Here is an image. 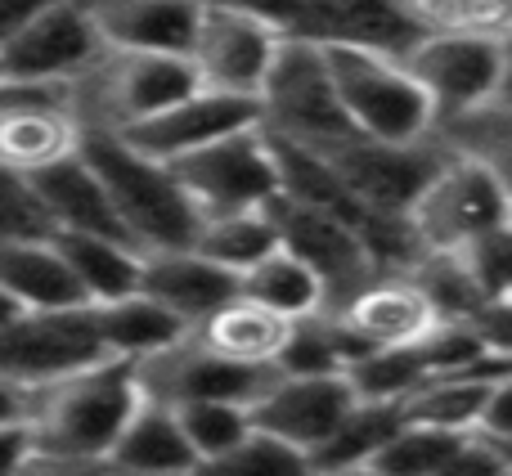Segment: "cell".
<instances>
[{
  "label": "cell",
  "instance_id": "cell-10",
  "mask_svg": "<svg viewBox=\"0 0 512 476\" xmlns=\"http://www.w3.org/2000/svg\"><path fill=\"white\" fill-rule=\"evenodd\" d=\"M99 54H104V36L86 0H50L0 45V77L72 86L81 72L95 68Z\"/></svg>",
  "mask_w": 512,
  "mask_h": 476
},
{
  "label": "cell",
  "instance_id": "cell-39",
  "mask_svg": "<svg viewBox=\"0 0 512 476\" xmlns=\"http://www.w3.org/2000/svg\"><path fill=\"white\" fill-rule=\"evenodd\" d=\"M436 476H512V445L486 441V436H477V432H463Z\"/></svg>",
  "mask_w": 512,
  "mask_h": 476
},
{
  "label": "cell",
  "instance_id": "cell-36",
  "mask_svg": "<svg viewBox=\"0 0 512 476\" xmlns=\"http://www.w3.org/2000/svg\"><path fill=\"white\" fill-rule=\"evenodd\" d=\"M418 36L445 32H508L512 0H405Z\"/></svg>",
  "mask_w": 512,
  "mask_h": 476
},
{
  "label": "cell",
  "instance_id": "cell-43",
  "mask_svg": "<svg viewBox=\"0 0 512 476\" xmlns=\"http://www.w3.org/2000/svg\"><path fill=\"white\" fill-rule=\"evenodd\" d=\"M27 400H32V391H27V387L0 382V427H23V418H27Z\"/></svg>",
  "mask_w": 512,
  "mask_h": 476
},
{
  "label": "cell",
  "instance_id": "cell-20",
  "mask_svg": "<svg viewBox=\"0 0 512 476\" xmlns=\"http://www.w3.org/2000/svg\"><path fill=\"white\" fill-rule=\"evenodd\" d=\"M140 292L171 310L185 328H198L216 306H225L239 292V279L198 256L194 247H167V252H144Z\"/></svg>",
  "mask_w": 512,
  "mask_h": 476
},
{
  "label": "cell",
  "instance_id": "cell-11",
  "mask_svg": "<svg viewBox=\"0 0 512 476\" xmlns=\"http://www.w3.org/2000/svg\"><path fill=\"white\" fill-rule=\"evenodd\" d=\"M81 149V117L68 86L0 77V167L18 176L54 167Z\"/></svg>",
  "mask_w": 512,
  "mask_h": 476
},
{
  "label": "cell",
  "instance_id": "cell-17",
  "mask_svg": "<svg viewBox=\"0 0 512 476\" xmlns=\"http://www.w3.org/2000/svg\"><path fill=\"white\" fill-rule=\"evenodd\" d=\"M252 122H256L252 99L194 86L185 99L167 104L162 113L144 117V122L126 126V131H113V135L153 162H176V158H185V153L203 149V144L221 140V135H230V131H243V126H252Z\"/></svg>",
  "mask_w": 512,
  "mask_h": 476
},
{
  "label": "cell",
  "instance_id": "cell-14",
  "mask_svg": "<svg viewBox=\"0 0 512 476\" xmlns=\"http://www.w3.org/2000/svg\"><path fill=\"white\" fill-rule=\"evenodd\" d=\"M315 158V153H310ZM328 171L360 198L369 212L387 216V221H405L414 194L427 185V176L441 162V149L432 140L418 144H387V140H369V135H351L337 149L319 153Z\"/></svg>",
  "mask_w": 512,
  "mask_h": 476
},
{
  "label": "cell",
  "instance_id": "cell-26",
  "mask_svg": "<svg viewBox=\"0 0 512 476\" xmlns=\"http://www.w3.org/2000/svg\"><path fill=\"white\" fill-rule=\"evenodd\" d=\"M90 319H95V337L104 346V355L126 364H144L149 355L167 351V346H176L189 333L171 310H162L140 288L117 301H104V306H90Z\"/></svg>",
  "mask_w": 512,
  "mask_h": 476
},
{
  "label": "cell",
  "instance_id": "cell-12",
  "mask_svg": "<svg viewBox=\"0 0 512 476\" xmlns=\"http://www.w3.org/2000/svg\"><path fill=\"white\" fill-rule=\"evenodd\" d=\"M279 50H283V36L274 27L203 0V14H198L185 63L203 90H221V95H239L256 104Z\"/></svg>",
  "mask_w": 512,
  "mask_h": 476
},
{
  "label": "cell",
  "instance_id": "cell-41",
  "mask_svg": "<svg viewBox=\"0 0 512 476\" xmlns=\"http://www.w3.org/2000/svg\"><path fill=\"white\" fill-rule=\"evenodd\" d=\"M27 459H32L27 427H0V476H14Z\"/></svg>",
  "mask_w": 512,
  "mask_h": 476
},
{
  "label": "cell",
  "instance_id": "cell-15",
  "mask_svg": "<svg viewBox=\"0 0 512 476\" xmlns=\"http://www.w3.org/2000/svg\"><path fill=\"white\" fill-rule=\"evenodd\" d=\"M140 391L162 405H194V400H230V405H248L265 391L274 369H248V364H230L216 351H207L189 328L176 346L149 355L135 364Z\"/></svg>",
  "mask_w": 512,
  "mask_h": 476
},
{
  "label": "cell",
  "instance_id": "cell-35",
  "mask_svg": "<svg viewBox=\"0 0 512 476\" xmlns=\"http://www.w3.org/2000/svg\"><path fill=\"white\" fill-rule=\"evenodd\" d=\"M180 418L189 450L198 454V468L216 454H225L230 445H239L252 432L248 405H230V400H194V405H171Z\"/></svg>",
  "mask_w": 512,
  "mask_h": 476
},
{
  "label": "cell",
  "instance_id": "cell-42",
  "mask_svg": "<svg viewBox=\"0 0 512 476\" xmlns=\"http://www.w3.org/2000/svg\"><path fill=\"white\" fill-rule=\"evenodd\" d=\"M45 5H50V0H0V45H5L27 18L41 14Z\"/></svg>",
  "mask_w": 512,
  "mask_h": 476
},
{
  "label": "cell",
  "instance_id": "cell-13",
  "mask_svg": "<svg viewBox=\"0 0 512 476\" xmlns=\"http://www.w3.org/2000/svg\"><path fill=\"white\" fill-rule=\"evenodd\" d=\"M104 360L90 306L72 310H23L0 324V382L36 391L81 364Z\"/></svg>",
  "mask_w": 512,
  "mask_h": 476
},
{
  "label": "cell",
  "instance_id": "cell-31",
  "mask_svg": "<svg viewBox=\"0 0 512 476\" xmlns=\"http://www.w3.org/2000/svg\"><path fill=\"white\" fill-rule=\"evenodd\" d=\"M194 247L198 256H207L212 265L230 270L239 279L243 270H252L265 252L279 247L270 225V212L265 207H252V212H225V216H203L194 230Z\"/></svg>",
  "mask_w": 512,
  "mask_h": 476
},
{
  "label": "cell",
  "instance_id": "cell-22",
  "mask_svg": "<svg viewBox=\"0 0 512 476\" xmlns=\"http://www.w3.org/2000/svg\"><path fill=\"white\" fill-rule=\"evenodd\" d=\"M104 463H113L126 476H194L198 472V454L189 450L185 432H180L176 409L149 396L126 418V427L117 432Z\"/></svg>",
  "mask_w": 512,
  "mask_h": 476
},
{
  "label": "cell",
  "instance_id": "cell-3",
  "mask_svg": "<svg viewBox=\"0 0 512 476\" xmlns=\"http://www.w3.org/2000/svg\"><path fill=\"white\" fill-rule=\"evenodd\" d=\"M324 59L328 86L346 122L369 140L418 144L432 131V104L409 77V68L391 54L355 50V45H315Z\"/></svg>",
  "mask_w": 512,
  "mask_h": 476
},
{
  "label": "cell",
  "instance_id": "cell-29",
  "mask_svg": "<svg viewBox=\"0 0 512 476\" xmlns=\"http://www.w3.org/2000/svg\"><path fill=\"white\" fill-rule=\"evenodd\" d=\"M427 140L441 153H450V158H472L495 171H508V149H512L508 95L477 108H463V113H450V117H436Z\"/></svg>",
  "mask_w": 512,
  "mask_h": 476
},
{
  "label": "cell",
  "instance_id": "cell-4",
  "mask_svg": "<svg viewBox=\"0 0 512 476\" xmlns=\"http://www.w3.org/2000/svg\"><path fill=\"white\" fill-rule=\"evenodd\" d=\"M512 198H508V171H495L486 162L450 158L441 153L427 185L414 194L405 212V225L414 234L418 252H463L468 243L512 230Z\"/></svg>",
  "mask_w": 512,
  "mask_h": 476
},
{
  "label": "cell",
  "instance_id": "cell-33",
  "mask_svg": "<svg viewBox=\"0 0 512 476\" xmlns=\"http://www.w3.org/2000/svg\"><path fill=\"white\" fill-rule=\"evenodd\" d=\"M194 476H310V459L270 432H252L225 454L207 459Z\"/></svg>",
  "mask_w": 512,
  "mask_h": 476
},
{
  "label": "cell",
  "instance_id": "cell-40",
  "mask_svg": "<svg viewBox=\"0 0 512 476\" xmlns=\"http://www.w3.org/2000/svg\"><path fill=\"white\" fill-rule=\"evenodd\" d=\"M14 476H126L117 472L113 463H50V459H27L23 468H18Z\"/></svg>",
  "mask_w": 512,
  "mask_h": 476
},
{
  "label": "cell",
  "instance_id": "cell-18",
  "mask_svg": "<svg viewBox=\"0 0 512 476\" xmlns=\"http://www.w3.org/2000/svg\"><path fill=\"white\" fill-rule=\"evenodd\" d=\"M292 41L306 45H355L405 59L418 41L405 0H301V18Z\"/></svg>",
  "mask_w": 512,
  "mask_h": 476
},
{
  "label": "cell",
  "instance_id": "cell-1",
  "mask_svg": "<svg viewBox=\"0 0 512 476\" xmlns=\"http://www.w3.org/2000/svg\"><path fill=\"white\" fill-rule=\"evenodd\" d=\"M144 400L135 364L126 360H95L81 369L50 378L27 400V445L32 459L50 463H99L108 459L117 432L135 405Z\"/></svg>",
  "mask_w": 512,
  "mask_h": 476
},
{
  "label": "cell",
  "instance_id": "cell-7",
  "mask_svg": "<svg viewBox=\"0 0 512 476\" xmlns=\"http://www.w3.org/2000/svg\"><path fill=\"white\" fill-rule=\"evenodd\" d=\"M400 63L432 104V122L508 95V32L418 36Z\"/></svg>",
  "mask_w": 512,
  "mask_h": 476
},
{
  "label": "cell",
  "instance_id": "cell-44",
  "mask_svg": "<svg viewBox=\"0 0 512 476\" xmlns=\"http://www.w3.org/2000/svg\"><path fill=\"white\" fill-rule=\"evenodd\" d=\"M310 476H382V472L373 468V463H342V468H319Z\"/></svg>",
  "mask_w": 512,
  "mask_h": 476
},
{
  "label": "cell",
  "instance_id": "cell-9",
  "mask_svg": "<svg viewBox=\"0 0 512 476\" xmlns=\"http://www.w3.org/2000/svg\"><path fill=\"white\" fill-rule=\"evenodd\" d=\"M265 212H270L279 247H288L319 279V288H324V310H337L351 292H360L373 274H382L369 243L346 221H337V216L319 212V207H310V203H297V198H283V194H274L270 203H265Z\"/></svg>",
  "mask_w": 512,
  "mask_h": 476
},
{
  "label": "cell",
  "instance_id": "cell-5",
  "mask_svg": "<svg viewBox=\"0 0 512 476\" xmlns=\"http://www.w3.org/2000/svg\"><path fill=\"white\" fill-rule=\"evenodd\" d=\"M256 126L270 140H283L301 153H315V158L360 135L337 108L319 50L306 41H283L279 59L256 95Z\"/></svg>",
  "mask_w": 512,
  "mask_h": 476
},
{
  "label": "cell",
  "instance_id": "cell-34",
  "mask_svg": "<svg viewBox=\"0 0 512 476\" xmlns=\"http://www.w3.org/2000/svg\"><path fill=\"white\" fill-rule=\"evenodd\" d=\"M463 432H441V427H418V423H400L387 441L373 454V468L382 476H436L441 463L450 459L454 441Z\"/></svg>",
  "mask_w": 512,
  "mask_h": 476
},
{
  "label": "cell",
  "instance_id": "cell-46",
  "mask_svg": "<svg viewBox=\"0 0 512 476\" xmlns=\"http://www.w3.org/2000/svg\"><path fill=\"white\" fill-rule=\"evenodd\" d=\"M86 5H99V0H86Z\"/></svg>",
  "mask_w": 512,
  "mask_h": 476
},
{
  "label": "cell",
  "instance_id": "cell-38",
  "mask_svg": "<svg viewBox=\"0 0 512 476\" xmlns=\"http://www.w3.org/2000/svg\"><path fill=\"white\" fill-rule=\"evenodd\" d=\"M50 216L36 198L32 176L0 167V243H23V238H50Z\"/></svg>",
  "mask_w": 512,
  "mask_h": 476
},
{
  "label": "cell",
  "instance_id": "cell-32",
  "mask_svg": "<svg viewBox=\"0 0 512 476\" xmlns=\"http://www.w3.org/2000/svg\"><path fill=\"white\" fill-rule=\"evenodd\" d=\"M400 427V409L387 400H355L346 409V418L328 432V441L319 450H310V472L319 468H342V463H369L378 454V445Z\"/></svg>",
  "mask_w": 512,
  "mask_h": 476
},
{
  "label": "cell",
  "instance_id": "cell-2",
  "mask_svg": "<svg viewBox=\"0 0 512 476\" xmlns=\"http://www.w3.org/2000/svg\"><path fill=\"white\" fill-rule=\"evenodd\" d=\"M81 158L90 162V171L104 185L108 207L122 225V238L140 256L194 243L198 212L167 162L144 158L126 140H117L113 131H99V126H81Z\"/></svg>",
  "mask_w": 512,
  "mask_h": 476
},
{
  "label": "cell",
  "instance_id": "cell-30",
  "mask_svg": "<svg viewBox=\"0 0 512 476\" xmlns=\"http://www.w3.org/2000/svg\"><path fill=\"white\" fill-rule=\"evenodd\" d=\"M239 292L252 301H261L265 310L283 319H306V315H319L324 310V288L319 279L288 252V247H274L265 252L252 270L239 274Z\"/></svg>",
  "mask_w": 512,
  "mask_h": 476
},
{
  "label": "cell",
  "instance_id": "cell-45",
  "mask_svg": "<svg viewBox=\"0 0 512 476\" xmlns=\"http://www.w3.org/2000/svg\"><path fill=\"white\" fill-rule=\"evenodd\" d=\"M14 315H23V310H18L14 301H9L5 292H0V324H9V319H14Z\"/></svg>",
  "mask_w": 512,
  "mask_h": 476
},
{
  "label": "cell",
  "instance_id": "cell-21",
  "mask_svg": "<svg viewBox=\"0 0 512 476\" xmlns=\"http://www.w3.org/2000/svg\"><path fill=\"white\" fill-rule=\"evenodd\" d=\"M90 14H95V27L108 50L185 59L203 0H99L90 5Z\"/></svg>",
  "mask_w": 512,
  "mask_h": 476
},
{
  "label": "cell",
  "instance_id": "cell-24",
  "mask_svg": "<svg viewBox=\"0 0 512 476\" xmlns=\"http://www.w3.org/2000/svg\"><path fill=\"white\" fill-rule=\"evenodd\" d=\"M288 328H292V319L274 315V310H265L261 301L234 292L225 306H216L212 315L194 328V337L207 346V351H216L221 360H230V364L274 369L283 342H288Z\"/></svg>",
  "mask_w": 512,
  "mask_h": 476
},
{
  "label": "cell",
  "instance_id": "cell-19",
  "mask_svg": "<svg viewBox=\"0 0 512 476\" xmlns=\"http://www.w3.org/2000/svg\"><path fill=\"white\" fill-rule=\"evenodd\" d=\"M369 351H391V346H414L441 324L432 301L418 292V283L400 270H382L364 283L360 292L333 310Z\"/></svg>",
  "mask_w": 512,
  "mask_h": 476
},
{
  "label": "cell",
  "instance_id": "cell-23",
  "mask_svg": "<svg viewBox=\"0 0 512 476\" xmlns=\"http://www.w3.org/2000/svg\"><path fill=\"white\" fill-rule=\"evenodd\" d=\"M36 198H41L45 216H50L54 234H104V238H122L108 194L99 185V176L90 171V162L81 158V149L72 158L54 162V167L36 171L32 176ZM126 243V238H122Z\"/></svg>",
  "mask_w": 512,
  "mask_h": 476
},
{
  "label": "cell",
  "instance_id": "cell-6",
  "mask_svg": "<svg viewBox=\"0 0 512 476\" xmlns=\"http://www.w3.org/2000/svg\"><path fill=\"white\" fill-rule=\"evenodd\" d=\"M194 72L176 54H135V50H108L95 59V68L81 72L68 86L72 108L81 126L99 131H126L144 117L162 113L167 104L185 99L194 90Z\"/></svg>",
  "mask_w": 512,
  "mask_h": 476
},
{
  "label": "cell",
  "instance_id": "cell-27",
  "mask_svg": "<svg viewBox=\"0 0 512 476\" xmlns=\"http://www.w3.org/2000/svg\"><path fill=\"white\" fill-rule=\"evenodd\" d=\"M54 247H59L68 274L77 279L86 306H104V301H117L126 292L140 288V261L131 243L122 238H104V234H50Z\"/></svg>",
  "mask_w": 512,
  "mask_h": 476
},
{
  "label": "cell",
  "instance_id": "cell-28",
  "mask_svg": "<svg viewBox=\"0 0 512 476\" xmlns=\"http://www.w3.org/2000/svg\"><path fill=\"white\" fill-rule=\"evenodd\" d=\"M508 378L512 373H441V378H427L409 396L396 400L400 423L441 427V432H472L490 391Z\"/></svg>",
  "mask_w": 512,
  "mask_h": 476
},
{
  "label": "cell",
  "instance_id": "cell-37",
  "mask_svg": "<svg viewBox=\"0 0 512 476\" xmlns=\"http://www.w3.org/2000/svg\"><path fill=\"white\" fill-rule=\"evenodd\" d=\"M454 261L463 265V274L472 279V288L486 301H508L512 292V230H495L477 243H468L463 252H454Z\"/></svg>",
  "mask_w": 512,
  "mask_h": 476
},
{
  "label": "cell",
  "instance_id": "cell-16",
  "mask_svg": "<svg viewBox=\"0 0 512 476\" xmlns=\"http://www.w3.org/2000/svg\"><path fill=\"white\" fill-rule=\"evenodd\" d=\"M355 405V391L342 373H319V378H297V373H274L265 391L252 400V427L288 441L292 450L310 454L328 441L346 409Z\"/></svg>",
  "mask_w": 512,
  "mask_h": 476
},
{
  "label": "cell",
  "instance_id": "cell-25",
  "mask_svg": "<svg viewBox=\"0 0 512 476\" xmlns=\"http://www.w3.org/2000/svg\"><path fill=\"white\" fill-rule=\"evenodd\" d=\"M0 292L18 310H72L86 306L77 279L68 274L54 238L0 243Z\"/></svg>",
  "mask_w": 512,
  "mask_h": 476
},
{
  "label": "cell",
  "instance_id": "cell-8",
  "mask_svg": "<svg viewBox=\"0 0 512 476\" xmlns=\"http://www.w3.org/2000/svg\"><path fill=\"white\" fill-rule=\"evenodd\" d=\"M167 167L180 180L185 198L194 203L198 221L203 216H225V212H252V207H265L279 194V171H274L270 140H265V131L256 122L167 162Z\"/></svg>",
  "mask_w": 512,
  "mask_h": 476
}]
</instances>
